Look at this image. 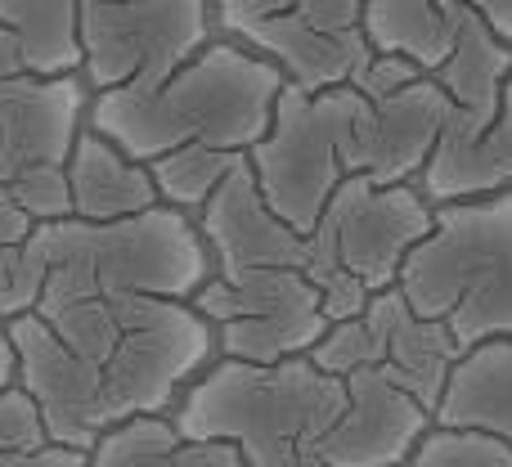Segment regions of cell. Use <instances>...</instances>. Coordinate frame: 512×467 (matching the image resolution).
Listing matches in <instances>:
<instances>
[{"label": "cell", "instance_id": "cell-1", "mask_svg": "<svg viewBox=\"0 0 512 467\" xmlns=\"http://www.w3.org/2000/svg\"><path fill=\"white\" fill-rule=\"evenodd\" d=\"M18 382L36 396L54 445L95 450L113 427L180 405L203 378L216 328L194 301L90 297L9 319Z\"/></svg>", "mask_w": 512, "mask_h": 467}, {"label": "cell", "instance_id": "cell-2", "mask_svg": "<svg viewBox=\"0 0 512 467\" xmlns=\"http://www.w3.org/2000/svg\"><path fill=\"white\" fill-rule=\"evenodd\" d=\"M283 90L288 77L265 54L248 45H207L153 86L99 90L90 126L144 167L180 149L252 153L270 135Z\"/></svg>", "mask_w": 512, "mask_h": 467}, {"label": "cell", "instance_id": "cell-3", "mask_svg": "<svg viewBox=\"0 0 512 467\" xmlns=\"http://www.w3.org/2000/svg\"><path fill=\"white\" fill-rule=\"evenodd\" d=\"M207 238L180 207L162 203L131 221H50L27 238L23 306H72L90 297L194 301L207 283Z\"/></svg>", "mask_w": 512, "mask_h": 467}, {"label": "cell", "instance_id": "cell-4", "mask_svg": "<svg viewBox=\"0 0 512 467\" xmlns=\"http://www.w3.org/2000/svg\"><path fill=\"white\" fill-rule=\"evenodd\" d=\"M342 414L346 382L297 355L279 364H212L171 418L185 441H225L248 467H328L319 445Z\"/></svg>", "mask_w": 512, "mask_h": 467}, {"label": "cell", "instance_id": "cell-5", "mask_svg": "<svg viewBox=\"0 0 512 467\" xmlns=\"http://www.w3.org/2000/svg\"><path fill=\"white\" fill-rule=\"evenodd\" d=\"M400 292L463 351L512 337V189L436 207V225L409 252Z\"/></svg>", "mask_w": 512, "mask_h": 467}, {"label": "cell", "instance_id": "cell-6", "mask_svg": "<svg viewBox=\"0 0 512 467\" xmlns=\"http://www.w3.org/2000/svg\"><path fill=\"white\" fill-rule=\"evenodd\" d=\"M432 225L436 203L423 189L346 176L306 234V274L324 292L328 319H355L378 292L396 288L409 252L432 234Z\"/></svg>", "mask_w": 512, "mask_h": 467}, {"label": "cell", "instance_id": "cell-7", "mask_svg": "<svg viewBox=\"0 0 512 467\" xmlns=\"http://www.w3.org/2000/svg\"><path fill=\"white\" fill-rule=\"evenodd\" d=\"M360 90L333 86V90H306L292 86L279 95L274 126L261 144L248 153L256 185L265 203L292 225L310 234L351 176V122Z\"/></svg>", "mask_w": 512, "mask_h": 467}, {"label": "cell", "instance_id": "cell-8", "mask_svg": "<svg viewBox=\"0 0 512 467\" xmlns=\"http://www.w3.org/2000/svg\"><path fill=\"white\" fill-rule=\"evenodd\" d=\"M194 310L212 319L225 360L248 364H279L310 355L333 328L324 292L310 283L306 270L212 274L198 288Z\"/></svg>", "mask_w": 512, "mask_h": 467}, {"label": "cell", "instance_id": "cell-9", "mask_svg": "<svg viewBox=\"0 0 512 467\" xmlns=\"http://www.w3.org/2000/svg\"><path fill=\"white\" fill-rule=\"evenodd\" d=\"M355 90L360 104L351 122V176H369L378 185H409L423 176L454 113L445 86L409 59L378 54Z\"/></svg>", "mask_w": 512, "mask_h": 467}, {"label": "cell", "instance_id": "cell-10", "mask_svg": "<svg viewBox=\"0 0 512 467\" xmlns=\"http://www.w3.org/2000/svg\"><path fill=\"white\" fill-rule=\"evenodd\" d=\"M86 81L95 90L153 86L207 50V0H77Z\"/></svg>", "mask_w": 512, "mask_h": 467}, {"label": "cell", "instance_id": "cell-11", "mask_svg": "<svg viewBox=\"0 0 512 467\" xmlns=\"http://www.w3.org/2000/svg\"><path fill=\"white\" fill-rule=\"evenodd\" d=\"M459 355L463 346L454 342L450 328L436 324V319H423L400 288H387L355 319H342V324L328 328V337L310 351V360L319 369L337 373V378H346L355 369H382L436 414Z\"/></svg>", "mask_w": 512, "mask_h": 467}, {"label": "cell", "instance_id": "cell-12", "mask_svg": "<svg viewBox=\"0 0 512 467\" xmlns=\"http://www.w3.org/2000/svg\"><path fill=\"white\" fill-rule=\"evenodd\" d=\"M86 113V81L36 77L18 41L0 27V203L41 167H68Z\"/></svg>", "mask_w": 512, "mask_h": 467}, {"label": "cell", "instance_id": "cell-13", "mask_svg": "<svg viewBox=\"0 0 512 467\" xmlns=\"http://www.w3.org/2000/svg\"><path fill=\"white\" fill-rule=\"evenodd\" d=\"M346 414L324 436L319 459L328 467H405L436 414L382 369L346 373Z\"/></svg>", "mask_w": 512, "mask_h": 467}, {"label": "cell", "instance_id": "cell-14", "mask_svg": "<svg viewBox=\"0 0 512 467\" xmlns=\"http://www.w3.org/2000/svg\"><path fill=\"white\" fill-rule=\"evenodd\" d=\"M207 247L216 256V274L243 270H306V234L292 230L256 185L252 162H243L203 207Z\"/></svg>", "mask_w": 512, "mask_h": 467}, {"label": "cell", "instance_id": "cell-15", "mask_svg": "<svg viewBox=\"0 0 512 467\" xmlns=\"http://www.w3.org/2000/svg\"><path fill=\"white\" fill-rule=\"evenodd\" d=\"M432 77L441 81L454 104L436 153H463L495 126L499 108H504V86L512 77V41H504L477 9H463L459 45H454L450 63Z\"/></svg>", "mask_w": 512, "mask_h": 467}, {"label": "cell", "instance_id": "cell-16", "mask_svg": "<svg viewBox=\"0 0 512 467\" xmlns=\"http://www.w3.org/2000/svg\"><path fill=\"white\" fill-rule=\"evenodd\" d=\"M72 216L77 221H131L153 207H162V189L144 162H135L122 144L99 135L95 126H81L68 158Z\"/></svg>", "mask_w": 512, "mask_h": 467}, {"label": "cell", "instance_id": "cell-17", "mask_svg": "<svg viewBox=\"0 0 512 467\" xmlns=\"http://www.w3.org/2000/svg\"><path fill=\"white\" fill-rule=\"evenodd\" d=\"M436 427L486 432L512 445V337H495L459 355L436 405Z\"/></svg>", "mask_w": 512, "mask_h": 467}, {"label": "cell", "instance_id": "cell-18", "mask_svg": "<svg viewBox=\"0 0 512 467\" xmlns=\"http://www.w3.org/2000/svg\"><path fill=\"white\" fill-rule=\"evenodd\" d=\"M463 32V9L445 0H364V36L373 54L409 59L423 72L450 63Z\"/></svg>", "mask_w": 512, "mask_h": 467}, {"label": "cell", "instance_id": "cell-19", "mask_svg": "<svg viewBox=\"0 0 512 467\" xmlns=\"http://www.w3.org/2000/svg\"><path fill=\"white\" fill-rule=\"evenodd\" d=\"M504 189H512V77L504 86V108H499L495 126L472 149L436 153L423 171V194L436 207L459 203V198L504 194Z\"/></svg>", "mask_w": 512, "mask_h": 467}, {"label": "cell", "instance_id": "cell-20", "mask_svg": "<svg viewBox=\"0 0 512 467\" xmlns=\"http://www.w3.org/2000/svg\"><path fill=\"white\" fill-rule=\"evenodd\" d=\"M0 27L18 41V54L36 77L86 68L77 0H0Z\"/></svg>", "mask_w": 512, "mask_h": 467}, {"label": "cell", "instance_id": "cell-21", "mask_svg": "<svg viewBox=\"0 0 512 467\" xmlns=\"http://www.w3.org/2000/svg\"><path fill=\"white\" fill-rule=\"evenodd\" d=\"M248 162V153H221V149H180V153H167V158L149 162L153 180L162 189V203L180 207H198L203 212L212 203V194L234 176V171Z\"/></svg>", "mask_w": 512, "mask_h": 467}, {"label": "cell", "instance_id": "cell-22", "mask_svg": "<svg viewBox=\"0 0 512 467\" xmlns=\"http://www.w3.org/2000/svg\"><path fill=\"white\" fill-rule=\"evenodd\" d=\"M180 441H185V436H180L176 418H167V414L131 418V423L113 427V432L90 450V467H158Z\"/></svg>", "mask_w": 512, "mask_h": 467}, {"label": "cell", "instance_id": "cell-23", "mask_svg": "<svg viewBox=\"0 0 512 467\" xmlns=\"http://www.w3.org/2000/svg\"><path fill=\"white\" fill-rule=\"evenodd\" d=\"M405 467H512V445L486 432L432 427Z\"/></svg>", "mask_w": 512, "mask_h": 467}, {"label": "cell", "instance_id": "cell-24", "mask_svg": "<svg viewBox=\"0 0 512 467\" xmlns=\"http://www.w3.org/2000/svg\"><path fill=\"white\" fill-rule=\"evenodd\" d=\"M36 221L14 203H0V315L18 319L27 315L23 306V261H27V238Z\"/></svg>", "mask_w": 512, "mask_h": 467}, {"label": "cell", "instance_id": "cell-25", "mask_svg": "<svg viewBox=\"0 0 512 467\" xmlns=\"http://www.w3.org/2000/svg\"><path fill=\"white\" fill-rule=\"evenodd\" d=\"M45 445L54 441L36 396L23 382L5 387L0 391V454H32V450H45Z\"/></svg>", "mask_w": 512, "mask_h": 467}, {"label": "cell", "instance_id": "cell-26", "mask_svg": "<svg viewBox=\"0 0 512 467\" xmlns=\"http://www.w3.org/2000/svg\"><path fill=\"white\" fill-rule=\"evenodd\" d=\"M0 467H90V454L68 450V445H45L32 454H0Z\"/></svg>", "mask_w": 512, "mask_h": 467}, {"label": "cell", "instance_id": "cell-27", "mask_svg": "<svg viewBox=\"0 0 512 467\" xmlns=\"http://www.w3.org/2000/svg\"><path fill=\"white\" fill-rule=\"evenodd\" d=\"M454 9H477L490 27H495L504 41H512V0H445Z\"/></svg>", "mask_w": 512, "mask_h": 467}, {"label": "cell", "instance_id": "cell-28", "mask_svg": "<svg viewBox=\"0 0 512 467\" xmlns=\"http://www.w3.org/2000/svg\"><path fill=\"white\" fill-rule=\"evenodd\" d=\"M18 382V351H14V337H9V319L0 315V391L14 387Z\"/></svg>", "mask_w": 512, "mask_h": 467}, {"label": "cell", "instance_id": "cell-29", "mask_svg": "<svg viewBox=\"0 0 512 467\" xmlns=\"http://www.w3.org/2000/svg\"><path fill=\"white\" fill-rule=\"evenodd\" d=\"M212 467H248V463H243V454L234 450V445L212 441Z\"/></svg>", "mask_w": 512, "mask_h": 467}]
</instances>
